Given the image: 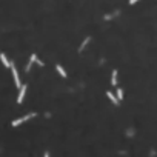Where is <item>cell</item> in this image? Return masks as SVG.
I'll use <instances>...</instances> for the list:
<instances>
[{
	"label": "cell",
	"instance_id": "cell-6",
	"mask_svg": "<svg viewBox=\"0 0 157 157\" xmlns=\"http://www.w3.org/2000/svg\"><path fill=\"white\" fill-rule=\"evenodd\" d=\"M90 40H91V37H86V39L83 40V42H82V45H80V48H79V52H82V51L85 49V46H86L88 43H90Z\"/></svg>",
	"mask_w": 157,
	"mask_h": 157
},
{
	"label": "cell",
	"instance_id": "cell-4",
	"mask_svg": "<svg viewBox=\"0 0 157 157\" xmlns=\"http://www.w3.org/2000/svg\"><path fill=\"white\" fill-rule=\"evenodd\" d=\"M106 95H108V99H110V100L113 102V103H114L115 106H119V103H120V102H119L117 99H115V95H114L113 92H110V91H108V92H106Z\"/></svg>",
	"mask_w": 157,
	"mask_h": 157
},
{
	"label": "cell",
	"instance_id": "cell-1",
	"mask_svg": "<svg viewBox=\"0 0 157 157\" xmlns=\"http://www.w3.org/2000/svg\"><path fill=\"white\" fill-rule=\"evenodd\" d=\"M34 115H36V114H28V115H25V117H20V119H16V120H12L11 122V125L12 126H19V125H22L23 123V122H26V120H29V119H32L34 117Z\"/></svg>",
	"mask_w": 157,
	"mask_h": 157
},
{
	"label": "cell",
	"instance_id": "cell-9",
	"mask_svg": "<svg viewBox=\"0 0 157 157\" xmlns=\"http://www.w3.org/2000/svg\"><path fill=\"white\" fill-rule=\"evenodd\" d=\"M122 99H123V91H122V88H119L117 90V100L120 102Z\"/></svg>",
	"mask_w": 157,
	"mask_h": 157
},
{
	"label": "cell",
	"instance_id": "cell-10",
	"mask_svg": "<svg viewBox=\"0 0 157 157\" xmlns=\"http://www.w3.org/2000/svg\"><path fill=\"white\" fill-rule=\"evenodd\" d=\"M34 62H32V60H31V62H28V65H26V71H29L31 70V65H32Z\"/></svg>",
	"mask_w": 157,
	"mask_h": 157
},
{
	"label": "cell",
	"instance_id": "cell-3",
	"mask_svg": "<svg viewBox=\"0 0 157 157\" xmlns=\"http://www.w3.org/2000/svg\"><path fill=\"white\" fill-rule=\"evenodd\" d=\"M25 92H26V85L20 86V92H19V99H17V103H23V99H25Z\"/></svg>",
	"mask_w": 157,
	"mask_h": 157
},
{
	"label": "cell",
	"instance_id": "cell-2",
	"mask_svg": "<svg viewBox=\"0 0 157 157\" xmlns=\"http://www.w3.org/2000/svg\"><path fill=\"white\" fill-rule=\"evenodd\" d=\"M11 70H12V76H14V82H16V85L20 88L22 85H20V79H19V72H17V68H16V65L14 63H11Z\"/></svg>",
	"mask_w": 157,
	"mask_h": 157
},
{
	"label": "cell",
	"instance_id": "cell-8",
	"mask_svg": "<svg viewBox=\"0 0 157 157\" xmlns=\"http://www.w3.org/2000/svg\"><path fill=\"white\" fill-rule=\"evenodd\" d=\"M56 68H57V71H59V74H60V76H62V77L65 79V77H66V72H65V70H63V68L60 66V65H57Z\"/></svg>",
	"mask_w": 157,
	"mask_h": 157
},
{
	"label": "cell",
	"instance_id": "cell-7",
	"mask_svg": "<svg viewBox=\"0 0 157 157\" xmlns=\"http://www.w3.org/2000/svg\"><path fill=\"white\" fill-rule=\"evenodd\" d=\"M111 83H113L114 86L117 85V71H115V70L113 71V79H111Z\"/></svg>",
	"mask_w": 157,
	"mask_h": 157
},
{
	"label": "cell",
	"instance_id": "cell-5",
	"mask_svg": "<svg viewBox=\"0 0 157 157\" xmlns=\"http://www.w3.org/2000/svg\"><path fill=\"white\" fill-rule=\"evenodd\" d=\"M0 60H2V63H3V65H5L6 68H9V66H11V63L8 62V59H6V56H5V54H3V52H2V54H0Z\"/></svg>",
	"mask_w": 157,
	"mask_h": 157
},
{
	"label": "cell",
	"instance_id": "cell-11",
	"mask_svg": "<svg viewBox=\"0 0 157 157\" xmlns=\"http://www.w3.org/2000/svg\"><path fill=\"white\" fill-rule=\"evenodd\" d=\"M139 0H129V5H134V3H137Z\"/></svg>",
	"mask_w": 157,
	"mask_h": 157
},
{
	"label": "cell",
	"instance_id": "cell-12",
	"mask_svg": "<svg viewBox=\"0 0 157 157\" xmlns=\"http://www.w3.org/2000/svg\"><path fill=\"white\" fill-rule=\"evenodd\" d=\"M45 157H49V153H45Z\"/></svg>",
	"mask_w": 157,
	"mask_h": 157
}]
</instances>
